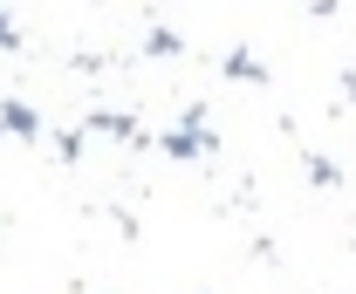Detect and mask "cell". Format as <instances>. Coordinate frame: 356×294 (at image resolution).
Returning <instances> with one entry per match:
<instances>
[{
  "label": "cell",
  "instance_id": "8",
  "mask_svg": "<svg viewBox=\"0 0 356 294\" xmlns=\"http://www.w3.org/2000/svg\"><path fill=\"white\" fill-rule=\"evenodd\" d=\"M0 48H21V28H14V14L0 7Z\"/></svg>",
  "mask_w": 356,
  "mask_h": 294
},
{
  "label": "cell",
  "instance_id": "9",
  "mask_svg": "<svg viewBox=\"0 0 356 294\" xmlns=\"http://www.w3.org/2000/svg\"><path fill=\"white\" fill-rule=\"evenodd\" d=\"M343 96H350V103H356V69H343Z\"/></svg>",
  "mask_w": 356,
  "mask_h": 294
},
{
  "label": "cell",
  "instance_id": "2",
  "mask_svg": "<svg viewBox=\"0 0 356 294\" xmlns=\"http://www.w3.org/2000/svg\"><path fill=\"white\" fill-rule=\"evenodd\" d=\"M83 130H96V137H117V144H144V124H137L131 110H89Z\"/></svg>",
  "mask_w": 356,
  "mask_h": 294
},
{
  "label": "cell",
  "instance_id": "3",
  "mask_svg": "<svg viewBox=\"0 0 356 294\" xmlns=\"http://www.w3.org/2000/svg\"><path fill=\"white\" fill-rule=\"evenodd\" d=\"M0 130H7V137H21V144H35V137H42V110H35V103L0 96Z\"/></svg>",
  "mask_w": 356,
  "mask_h": 294
},
{
  "label": "cell",
  "instance_id": "5",
  "mask_svg": "<svg viewBox=\"0 0 356 294\" xmlns=\"http://www.w3.org/2000/svg\"><path fill=\"white\" fill-rule=\"evenodd\" d=\"M144 48H151V55H185V35H178V28H151Z\"/></svg>",
  "mask_w": 356,
  "mask_h": 294
},
{
  "label": "cell",
  "instance_id": "6",
  "mask_svg": "<svg viewBox=\"0 0 356 294\" xmlns=\"http://www.w3.org/2000/svg\"><path fill=\"white\" fill-rule=\"evenodd\" d=\"M302 165H309V178H315V185H343V171L329 165V158H315V151H309V158H302Z\"/></svg>",
  "mask_w": 356,
  "mask_h": 294
},
{
  "label": "cell",
  "instance_id": "1",
  "mask_svg": "<svg viewBox=\"0 0 356 294\" xmlns=\"http://www.w3.org/2000/svg\"><path fill=\"white\" fill-rule=\"evenodd\" d=\"M213 144H220V137L206 130V110H199V103L185 110V124H178V130H165V137H158V151H165V158H206Z\"/></svg>",
  "mask_w": 356,
  "mask_h": 294
},
{
  "label": "cell",
  "instance_id": "7",
  "mask_svg": "<svg viewBox=\"0 0 356 294\" xmlns=\"http://www.w3.org/2000/svg\"><path fill=\"white\" fill-rule=\"evenodd\" d=\"M55 158L76 165V158H83V130H62V137H55Z\"/></svg>",
  "mask_w": 356,
  "mask_h": 294
},
{
  "label": "cell",
  "instance_id": "4",
  "mask_svg": "<svg viewBox=\"0 0 356 294\" xmlns=\"http://www.w3.org/2000/svg\"><path fill=\"white\" fill-rule=\"evenodd\" d=\"M233 83H267V62L261 55H247V48H226V62H220Z\"/></svg>",
  "mask_w": 356,
  "mask_h": 294
}]
</instances>
